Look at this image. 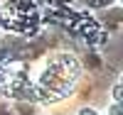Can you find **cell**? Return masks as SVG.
<instances>
[{"label": "cell", "mask_w": 123, "mask_h": 115, "mask_svg": "<svg viewBox=\"0 0 123 115\" xmlns=\"http://www.w3.org/2000/svg\"><path fill=\"white\" fill-rule=\"evenodd\" d=\"M79 78V64L74 56L59 54L49 61V66L42 76H39V91H42L44 103H57L62 98H67L74 91V83Z\"/></svg>", "instance_id": "cell-1"}, {"label": "cell", "mask_w": 123, "mask_h": 115, "mask_svg": "<svg viewBox=\"0 0 123 115\" xmlns=\"http://www.w3.org/2000/svg\"><path fill=\"white\" fill-rule=\"evenodd\" d=\"M111 93H113V98H116L118 103H123V83H116V86L111 88Z\"/></svg>", "instance_id": "cell-4"}, {"label": "cell", "mask_w": 123, "mask_h": 115, "mask_svg": "<svg viewBox=\"0 0 123 115\" xmlns=\"http://www.w3.org/2000/svg\"><path fill=\"white\" fill-rule=\"evenodd\" d=\"M84 39H86L89 47H101V44H106V42H108V32H104V29H96V32H91V34L84 37Z\"/></svg>", "instance_id": "cell-2"}, {"label": "cell", "mask_w": 123, "mask_h": 115, "mask_svg": "<svg viewBox=\"0 0 123 115\" xmlns=\"http://www.w3.org/2000/svg\"><path fill=\"white\" fill-rule=\"evenodd\" d=\"M121 83H123V81H121Z\"/></svg>", "instance_id": "cell-8"}, {"label": "cell", "mask_w": 123, "mask_h": 115, "mask_svg": "<svg viewBox=\"0 0 123 115\" xmlns=\"http://www.w3.org/2000/svg\"><path fill=\"white\" fill-rule=\"evenodd\" d=\"M84 5H89V7H108L113 0H81Z\"/></svg>", "instance_id": "cell-3"}, {"label": "cell", "mask_w": 123, "mask_h": 115, "mask_svg": "<svg viewBox=\"0 0 123 115\" xmlns=\"http://www.w3.org/2000/svg\"><path fill=\"white\" fill-rule=\"evenodd\" d=\"M79 115H98V113H96L94 108H81V110H79Z\"/></svg>", "instance_id": "cell-6"}, {"label": "cell", "mask_w": 123, "mask_h": 115, "mask_svg": "<svg viewBox=\"0 0 123 115\" xmlns=\"http://www.w3.org/2000/svg\"><path fill=\"white\" fill-rule=\"evenodd\" d=\"M108 115H123V103H113V105H111V110H108Z\"/></svg>", "instance_id": "cell-5"}, {"label": "cell", "mask_w": 123, "mask_h": 115, "mask_svg": "<svg viewBox=\"0 0 123 115\" xmlns=\"http://www.w3.org/2000/svg\"><path fill=\"white\" fill-rule=\"evenodd\" d=\"M121 3H123V0H121Z\"/></svg>", "instance_id": "cell-7"}]
</instances>
